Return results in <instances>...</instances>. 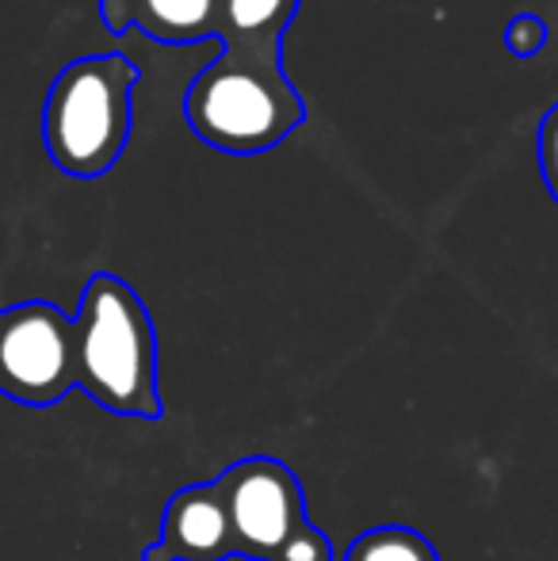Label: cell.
I'll list each match as a JSON object with an SVG mask.
<instances>
[{
  "instance_id": "obj_1",
  "label": "cell",
  "mask_w": 558,
  "mask_h": 561,
  "mask_svg": "<svg viewBox=\"0 0 558 561\" xmlns=\"http://www.w3.org/2000/svg\"><path fill=\"white\" fill-rule=\"evenodd\" d=\"M77 390L100 409L135 421L161 416L157 390V329L130 283L96 272L81 290L73 318Z\"/></svg>"
},
{
  "instance_id": "obj_2",
  "label": "cell",
  "mask_w": 558,
  "mask_h": 561,
  "mask_svg": "<svg viewBox=\"0 0 558 561\" xmlns=\"http://www.w3.org/2000/svg\"><path fill=\"white\" fill-rule=\"evenodd\" d=\"M138 66L123 54L77 58L54 77L43 104V141L50 161L73 180H100L130 141V100Z\"/></svg>"
},
{
  "instance_id": "obj_3",
  "label": "cell",
  "mask_w": 558,
  "mask_h": 561,
  "mask_svg": "<svg viewBox=\"0 0 558 561\" xmlns=\"http://www.w3.org/2000/svg\"><path fill=\"white\" fill-rule=\"evenodd\" d=\"M184 118L210 149L253 157L276 149L306 118V104L283 66L218 54L184 96Z\"/></svg>"
},
{
  "instance_id": "obj_4",
  "label": "cell",
  "mask_w": 558,
  "mask_h": 561,
  "mask_svg": "<svg viewBox=\"0 0 558 561\" xmlns=\"http://www.w3.org/2000/svg\"><path fill=\"white\" fill-rule=\"evenodd\" d=\"M77 390L73 318L31 298L0 310V398L27 409H54Z\"/></svg>"
},
{
  "instance_id": "obj_5",
  "label": "cell",
  "mask_w": 558,
  "mask_h": 561,
  "mask_svg": "<svg viewBox=\"0 0 558 561\" xmlns=\"http://www.w3.org/2000/svg\"><path fill=\"white\" fill-rule=\"evenodd\" d=\"M230 512V531L238 558L280 561L283 550L310 527L306 496L295 470L280 458L253 455L234 462L215 478Z\"/></svg>"
},
{
  "instance_id": "obj_6",
  "label": "cell",
  "mask_w": 558,
  "mask_h": 561,
  "mask_svg": "<svg viewBox=\"0 0 558 561\" xmlns=\"http://www.w3.org/2000/svg\"><path fill=\"white\" fill-rule=\"evenodd\" d=\"M161 542L176 561H230L238 558L230 512L215 481L184 485L169 496L161 516Z\"/></svg>"
},
{
  "instance_id": "obj_7",
  "label": "cell",
  "mask_w": 558,
  "mask_h": 561,
  "mask_svg": "<svg viewBox=\"0 0 558 561\" xmlns=\"http://www.w3.org/2000/svg\"><path fill=\"white\" fill-rule=\"evenodd\" d=\"M107 31L138 27L157 43H203L215 38L218 0H100Z\"/></svg>"
},
{
  "instance_id": "obj_8",
  "label": "cell",
  "mask_w": 558,
  "mask_h": 561,
  "mask_svg": "<svg viewBox=\"0 0 558 561\" xmlns=\"http://www.w3.org/2000/svg\"><path fill=\"white\" fill-rule=\"evenodd\" d=\"M303 0H218V27L226 54H238L249 61L283 66L280 43L287 35Z\"/></svg>"
},
{
  "instance_id": "obj_9",
  "label": "cell",
  "mask_w": 558,
  "mask_h": 561,
  "mask_svg": "<svg viewBox=\"0 0 558 561\" xmlns=\"http://www.w3.org/2000/svg\"><path fill=\"white\" fill-rule=\"evenodd\" d=\"M341 561H440V554L421 531L402 524H387L360 535Z\"/></svg>"
},
{
  "instance_id": "obj_10",
  "label": "cell",
  "mask_w": 558,
  "mask_h": 561,
  "mask_svg": "<svg viewBox=\"0 0 558 561\" xmlns=\"http://www.w3.org/2000/svg\"><path fill=\"white\" fill-rule=\"evenodd\" d=\"M505 46L513 58H536V54L547 46V23L532 12L513 15L505 27Z\"/></svg>"
},
{
  "instance_id": "obj_11",
  "label": "cell",
  "mask_w": 558,
  "mask_h": 561,
  "mask_svg": "<svg viewBox=\"0 0 558 561\" xmlns=\"http://www.w3.org/2000/svg\"><path fill=\"white\" fill-rule=\"evenodd\" d=\"M536 153H539V172H544L547 192H551L555 203H558V104L544 115V123H539V149Z\"/></svg>"
},
{
  "instance_id": "obj_12",
  "label": "cell",
  "mask_w": 558,
  "mask_h": 561,
  "mask_svg": "<svg viewBox=\"0 0 558 561\" xmlns=\"http://www.w3.org/2000/svg\"><path fill=\"white\" fill-rule=\"evenodd\" d=\"M141 561H176V558H172L169 550L161 547V542H153V547L141 550Z\"/></svg>"
}]
</instances>
